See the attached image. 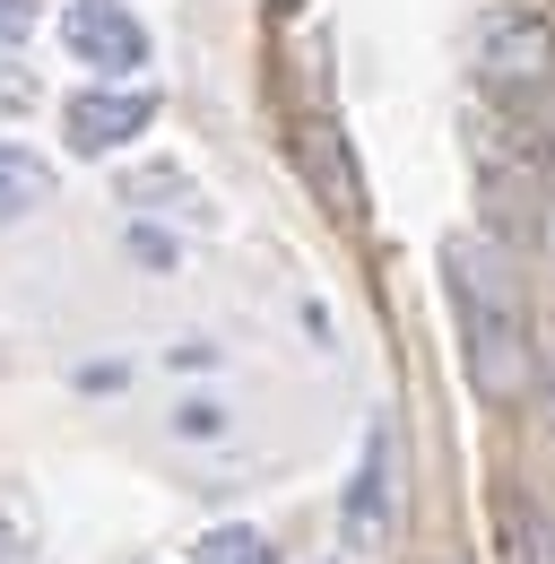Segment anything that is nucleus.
Instances as JSON below:
<instances>
[{"mask_svg": "<svg viewBox=\"0 0 555 564\" xmlns=\"http://www.w3.org/2000/svg\"><path fill=\"white\" fill-rule=\"evenodd\" d=\"M443 286H451V313H460V356H469V391L486 409H512L521 373H530V339H521V270L512 252L460 226L443 235Z\"/></svg>", "mask_w": 555, "mask_h": 564, "instance_id": "f257e3e1", "label": "nucleus"}, {"mask_svg": "<svg viewBox=\"0 0 555 564\" xmlns=\"http://www.w3.org/2000/svg\"><path fill=\"white\" fill-rule=\"evenodd\" d=\"M478 78L486 87H512V96L547 87L555 78V9L547 0H503V9H486L478 18Z\"/></svg>", "mask_w": 555, "mask_h": 564, "instance_id": "f03ea898", "label": "nucleus"}, {"mask_svg": "<svg viewBox=\"0 0 555 564\" xmlns=\"http://www.w3.org/2000/svg\"><path fill=\"white\" fill-rule=\"evenodd\" d=\"M400 521V417H373L364 434V478L347 495V547H373Z\"/></svg>", "mask_w": 555, "mask_h": 564, "instance_id": "7ed1b4c3", "label": "nucleus"}, {"mask_svg": "<svg viewBox=\"0 0 555 564\" xmlns=\"http://www.w3.org/2000/svg\"><path fill=\"white\" fill-rule=\"evenodd\" d=\"M62 35H69V53H78V62H96L105 78H122V70L148 62V26H139L122 0H69Z\"/></svg>", "mask_w": 555, "mask_h": 564, "instance_id": "20e7f679", "label": "nucleus"}, {"mask_svg": "<svg viewBox=\"0 0 555 564\" xmlns=\"http://www.w3.org/2000/svg\"><path fill=\"white\" fill-rule=\"evenodd\" d=\"M156 122V96L148 87H87V96H69V148L78 156H113V148H131L139 131Z\"/></svg>", "mask_w": 555, "mask_h": 564, "instance_id": "39448f33", "label": "nucleus"}, {"mask_svg": "<svg viewBox=\"0 0 555 564\" xmlns=\"http://www.w3.org/2000/svg\"><path fill=\"white\" fill-rule=\"evenodd\" d=\"M35 200H53V174H44V156H26V148H0V226H9V217H26Z\"/></svg>", "mask_w": 555, "mask_h": 564, "instance_id": "423d86ee", "label": "nucleus"}, {"mask_svg": "<svg viewBox=\"0 0 555 564\" xmlns=\"http://www.w3.org/2000/svg\"><path fill=\"white\" fill-rule=\"evenodd\" d=\"M200 564H278V556H270V539H261V530H208V539H200Z\"/></svg>", "mask_w": 555, "mask_h": 564, "instance_id": "0eeeda50", "label": "nucleus"}, {"mask_svg": "<svg viewBox=\"0 0 555 564\" xmlns=\"http://www.w3.org/2000/svg\"><path fill=\"white\" fill-rule=\"evenodd\" d=\"M26 26H35V0H0V53L26 44Z\"/></svg>", "mask_w": 555, "mask_h": 564, "instance_id": "6e6552de", "label": "nucleus"}, {"mask_svg": "<svg viewBox=\"0 0 555 564\" xmlns=\"http://www.w3.org/2000/svg\"><path fill=\"white\" fill-rule=\"evenodd\" d=\"M0 564H26V530L18 521H0Z\"/></svg>", "mask_w": 555, "mask_h": 564, "instance_id": "1a4fd4ad", "label": "nucleus"}, {"mask_svg": "<svg viewBox=\"0 0 555 564\" xmlns=\"http://www.w3.org/2000/svg\"><path fill=\"white\" fill-rule=\"evenodd\" d=\"M530 140H538V156L555 165V113H547V131H530Z\"/></svg>", "mask_w": 555, "mask_h": 564, "instance_id": "9d476101", "label": "nucleus"}]
</instances>
